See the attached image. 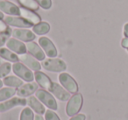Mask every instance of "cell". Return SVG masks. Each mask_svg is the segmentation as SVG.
Returning a JSON list of instances; mask_svg holds the SVG:
<instances>
[{
  "label": "cell",
  "instance_id": "obj_1",
  "mask_svg": "<svg viewBox=\"0 0 128 120\" xmlns=\"http://www.w3.org/2000/svg\"><path fill=\"white\" fill-rule=\"evenodd\" d=\"M42 66L46 70L53 72H63L67 68V65L65 64V62L59 58L44 59V61L42 62Z\"/></svg>",
  "mask_w": 128,
  "mask_h": 120
},
{
  "label": "cell",
  "instance_id": "obj_2",
  "mask_svg": "<svg viewBox=\"0 0 128 120\" xmlns=\"http://www.w3.org/2000/svg\"><path fill=\"white\" fill-rule=\"evenodd\" d=\"M82 104V96L81 94H76L70 99L67 105V114L68 116H75L81 109Z\"/></svg>",
  "mask_w": 128,
  "mask_h": 120
},
{
  "label": "cell",
  "instance_id": "obj_3",
  "mask_svg": "<svg viewBox=\"0 0 128 120\" xmlns=\"http://www.w3.org/2000/svg\"><path fill=\"white\" fill-rule=\"evenodd\" d=\"M12 70H13V72H14L16 75H18L20 78L23 79L24 81H34V73L31 72L29 69H27V67H26L24 65H22L21 63H16L13 65L12 66Z\"/></svg>",
  "mask_w": 128,
  "mask_h": 120
},
{
  "label": "cell",
  "instance_id": "obj_4",
  "mask_svg": "<svg viewBox=\"0 0 128 120\" xmlns=\"http://www.w3.org/2000/svg\"><path fill=\"white\" fill-rule=\"evenodd\" d=\"M36 97L39 100H40L45 105L48 106L49 109H54V110L57 109V102L55 101V99L46 90H37L36 91Z\"/></svg>",
  "mask_w": 128,
  "mask_h": 120
},
{
  "label": "cell",
  "instance_id": "obj_5",
  "mask_svg": "<svg viewBox=\"0 0 128 120\" xmlns=\"http://www.w3.org/2000/svg\"><path fill=\"white\" fill-rule=\"evenodd\" d=\"M59 81L70 93H76L78 90V85L70 74L60 73L59 75Z\"/></svg>",
  "mask_w": 128,
  "mask_h": 120
},
{
  "label": "cell",
  "instance_id": "obj_6",
  "mask_svg": "<svg viewBox=\"0 0 128 120\" xmlns=\"http://www.w3.org/2000/svg\"><path fill=\"white\" fill-rule=\"evenodd\" d=\"M39 43L49 57H55L57 56V50L50 39L46 37H41L39 39Z\"/></svg>",
  "mask_w": 128,
  "mask_h": 120
},
{
  "label": "cell",
  "instance_id": "obj_7",
  "mask_svg": "<svg viewBox=\"0 0 128 120\" xmlns=\"http://www.w3.org/2000/svg\"><path fill=\"white\" fill-rule=\"evenodd\" d=\"M27 103V101L24 98H13L11 100L7 101L6 102H3V103H0V112H4V111H7L9 109H12L17 106H24Z\"/></svg>",
  "mask_w": 128,
  "mask_h": 120
},
{
  "label": "cell",
  "instance_id": "obj_8",
  "mask_svg": "<svg viewBox=\"0 0 128 120\" xmlns=\"http://www.w3.org/2000/svg\"><path fill=\"white\" fill-rule=\"evenodd\" d=\"M18 58L21 60L22 63L25 64L27 67H29L32 70L38 72L40 69V64L31 55H28V54H26V53L21 54V55H20Z\"/></svg>",
  "mask_w": 128,
  "mask_h": 120
},
{
  "label": "cell",
  "instance_id": "obj_9",
  "mask_svg": "<svg viewBox=\"0 0 128 120\" xmlns=\"http://www.w3.org/2000/svg\"><path fill=\"white\" fill-rule=\"evenodd\" d=\"M0 11L10 15H20V8L9 1H0Z\"/></svg>",
  "mask_w": 128,
  "mask_h": 120
},
{
  "label": "cell",
  "instance_id": "obj_10",
  "mask_svg": "<svg viewBox=\"0 0 128 120\" xmlns=\"http://www.w3.org/2000/svg\"><path fill=\"white\" fill-rule=\"evenodd\" d=\"M4 22L6 25L9 26H14V27H26V28H29V27H32V24L26 20L25 19L18 18V17H6L4 18Z\"/></svg>",
  "mask_w": 128,
  "mask_h": 120
},
{
  "label": "cell",
  "instance_id": "obj_11",
  "mask_svg": "<svg viewBox=\"0 0 128 120\" xmlns=\"http://www.w3.org/2000/svg\"><path fill=\"white\" fill-rule=\"evenodd\" d=\"M12 34L13 35V37L25 42H31L36 37L35 34L32 31L27 30V29H14Z\"/></svg>",
  "mask_w": 128,
  "mask_h": 120
},
{
  "label": "cell",
  "instance_id": "obj_12",
  "mask_svg": "<svg viewBox=\"0 0 128 120\" xmlns=\"http://www.w3.org/2000/svg\"><path fill=\"white\" fill-rule=\"evenodd\" d=\"M6 46L11 50L20 54V55L25 54L26 52V46L23 43L14 39V38H11V39L8 40L7 43H6Z\"/></svg>",
  "mask_w": 128,
  "mask_h": 120
},
{
  "label": "cell",
  "instance_id": "obj_13",
  "mask_svg": "<svg viewBox=\"0 0 128 120\" xmlns=\"http://www.w3.org/2000/svg\"><path fill=\"white\" fill-rule=\"evenodd\" d=\"M20 16H22L26 20L30 22L31 24H39L40 22V17L37 14V13H34L31 10L26 9V8H20Z\"/></svg>",
  "mask_w": 128,
  "mask_h": 120
},
{
  "label": "cell",
  "instance_id": "obj_14",
  "mask_svg": "<svg viewBox=\"0 0 128 120\" xmlns=\"http://www.w3.org/2000/svg\"><path fill=\"white\" fill-rule=\"evenodd\" d=\"M50 91L60 101H68L70 97V95L68 92H67L66 90H64L62 87L57 83L52 82V87Z\"/></svg>",
  "mask_w": 128,
  "mask_h": 120
},
{
  "label": "cell",
  "instance_id": "obj_15",
  "mask_svg": "<svg viewBox=\"0 0 128 120\" xmlns=\"http://www.w3.org/2000/svg\"><path fill=\"white\" fill-rule=\"evenodd\" d=\"M26 50L38 60H44L45 59L44 52L37 43H34V42H28L26 44Z\"/></svg>",
  "mask_w": 128,
  "mask_h": 120
},
{
  "label": "cell",
  "instance_id": "obj_16",
  "mask_svg": "<svg viewBox=\"0 0 128 120\" xmlns=\"http://www.w3.org/2000/svg\"><path fill=\"white\" fill-rule=\"evenodd\" d=\"M36 90H38V85L36 83H27L18 88L17 90V95L20 97H26L34 94Z\"/></svg>",
  "mask_w": 128,
  "mask_h": 120
},
{
  "label": "cell",
  "instance_id": "obj_17",
  "mask_svg": "<svg viewBox=\"0 0 128 120\" xmlns=\"http://www.w3.org/2000/svg\"><path fill=\"white\" fill-rule=\"evenodd\" d=\"M34 77H35V79H36V81H37V83L39 85H40V87H42L43 88L50 91L51 87H52V81H50V79L46 74L38 71V72H36L35 74H34Z\"/></svg>",
  "mask_w": 128,
  "mask_h": 120
},
{
  "label": "cell",
  "instance_id": "obj_18",
  "mask_svg": "<svg viewBox=\"0 0 128 120\" xmlns=\"http://www.w3.org/2000/svg\"><path fill=\"white\" fill-rule=\"evenodd\" d=\"M26 101H27V104H28V105L30 106V107L32 108L34 111H36V112L39 113V114L42 115L43 113L46 111L45 110L44 106H43L42 104H41L34 96L29 97Z\"/></svg>",
  "mask_w": 128,
  "mask_h": 120
},
{
  "label": "cell",
  "instance_id": "obj_19",
  "mask_svg": "<svg viewBox=\"0 0 128 120\" xmlns=\"http://www.w3.org/2000/svg\"><path fill=\"white\" fill-rule=\"evenodd\" d=\"M0 57L10 62H18V60L20 59L16 54H14L11 50H7L6 48L0 49Z\"/></svg>",
  "mask_w": 128,
  "mask_h": 120
},
{
  "label": "cell",
  "instance_id": "obj_20",
  "mask_svg": "<svg viewBox=\"0 0 128 120\" xmlns=\"http://www.w3.org/2000/svg\"><path fill=\"white\" fill-rule=\"evenodd\" d=\"M4 84L6 86H9L12 88H20L23 85V81L20 79L14 76H9V77H6L4 79Z\"/></svg>",
  "mask_w": 128,
  "mask_h": 120
},
{
  "label": "cell",
  "instance_id": "obj_21",
  "mask_svg": "<svg viewBox=\"0 0 128 120\" xmlns=\"http://www.w3.org/2000/svg\"><path fill=\"white\" fill-rule=\"evenodd\" d=\"M32 30L35 34H39V35H42V34L49 32L50 25L46 22H40L39 24H37L32 27Z\"/></svg>",
  "mask_w": 128,
  "mask_h": 120
},
{
  "label": "cell",
  "instance_id": "obj_22",
  "mask_svg": "<svg viewBox=\"0 0 128 120\" xmlns=\"http://www.w3.org/2000/svg\"><path fill=\"white\" fill-rule=\"evenodd\" d=\"M16 93H17L16 90H15L13 88H2V89L0 90V102L13 96Z\"/></svg>",
  "mask_w": 128,
  "mask_h": 120
},
{
  "label": "cell",
  "instance_id": "obj_23",
  "mask_svg": "<svg viewBox=\"0 0 128 120\" xmlns=\"http://www.w3.org/2000/svg\"><path fill=\"white\" fill-rule=\"evenodd\" d=\"M18 1L22 6L26 9L34 10V11L39 9V5L35 0H18Z\"/></svg>",
  "mask_w": 128,
  "mask_h": 120
},
{
  "label": "cell",
  "instance_id": "obj_24",
  "mask_svg": "<svg viewBox=\"0 0 128 120\" xmlns=\"http://www.w3.org/2000/svg\"><path fill=\"white\" fill-rule=\"evenodd\" d=\"M12 34V31L10 27H7V29L4 31H3L0 34V48L3 46L4 44H6V41L8 40V38L10 37V35Z\"/></svg>",
  "mask_w": 128,
  "mask_h": 120
},
{
  "label": "cell",
  "instance_id": "obj_25",
  "mask_svg": "<svg viewBox=\"0 0 128 120\" xmlns=\"http://www.w3.org/2000/svg\"><path fill=\"white\" fill-rule=\"evenodd\" d=\"M12 69V65L10 63H4L0 65V78H4L10 73Z\"/></svg>",
  "mask_w": 128,
  "mask_h": 120
},
{
  "label": "cell",
  "instance_id": "obj_26",
  "mask_svg": "<svg viewBox=\"0 0 128 120\" xmlns=\"http://www.w3.org/2000/svg\"><path fill=\"white\" fill-rule=\"evenodd\" d=\"M20 120H34V113L29 108H25L20 115Z\"/></svg>",
  "mask_w": 128,
  "mask_h": 120
},
{
  "label": "cell",
  "instance_id": "obj_27",
  "mask_svg": "<svg viewBox=\"0 0 128 120\" xmlns=\"http://www.w3.org/2000/svg\"><path fill=\"white\" fill-rule=\"evenodd\" d=\"M36 2L38 3L40 6L43 8L45 10L50 9L52 6V1L51 0H35Z\"/></svg>",
  "mask_w": 128,
  "mask_h": 120
},
{
  "label": "cell",
  "instance_id": "obj_28",
  "mask_svg": "<svg viewBox=\"0 0 128 120\" xmlns=\"http://www.w3.org/2000/svg\"><path fill=\"white\" fill-rule=\"evenodd\" d=\"M46 120H60L54 111L48 110L46 112Z\"/></svg>",
  "mask_w": 128,
  "mask_h": 120
},
{
  "label": "cell",
  "instance_id": "obj_29",
  "mask_svg": "<svg viewBox=\"0 0 128 120\" xmlns=\"http://www.w3.org/2000/svg\"><path fill=\"white\" fill-rule=\"evenodd\" d=\"M70 120H85V116L82 114H79V115H77V116L72 117Z\"/></svg>",
  "mask_w": 128,
  "mask_h": 120
},
{
  "label": "cell",
  "instance_id": "obj_30",
  "mask_svg": "<svg viewBox=\"0 0 128 120\" xmlns=\"http://www.w3.org/2000/svg\"><path fill=\"white\" fill-rule=\"evenodd\" d=\"M121 45H122L124 48L127 49V50H128V38L127 37L124 38V39L122 40V42H121Z\"/></svg>",
  "mask_w": 128,
  "mask_h": 120
},
{
  "label": "cell",
  "instance_id": "obj_31",
  "mask_svg": "<svg viewBox=\"0 0 128 120\" xmlns=\"http://www.w3.org/2000/svg\"><path fill=\"white\" fill-rule=\"evenodd\" d=\"M7 27H8L6 26V22L1 21V20H0V31H1V32H3V31L6 30V29H7Z\"/></svg>",
  "mask_w": 128,
  "mask_h": 120
},
{
  "label": "cell",
  "instance_id": "obj_32",
  "mask_svg": "<svg viewBox=\"0 0 128 120\" xmlns=\"http://www.w3.org/2000/svg\"><path fill=\"white\" fill-rule=\"evenodd\" d=\"M124 34L126 37L128 38V23H126L124 25Z\"/></svg>",
  "mask_w": 128,
  "mask_h": 120
},
{
  "label": "cell",
  "instance_id": "obj_33",
  "mask_svg": "<svg viewBox=\"0 0 128 120\" xmlns=\"http://www.w3.org/2000/svg\"><path fill=\"white\" fill-rule=\"evenodd\" d=\"M35 120H44V118H43L40 115H36V116H35Z\"/></svg>",
  "mask_w": 128,
  "mask_h": 120
},
{
  "label": "cell",
  "instance_id": "obj_34",
  "mask_svg": "<svg viewBox=\"0 0 128 120\" xmlns=\"http://www.w3.org/2000/svg\"><path fill=\"white\" fill-rule=\"evenodd\" d=\"M4 19V14L1 11H0V20H3Z\"/></svg>",
  "mask_w": 128,
  "mask_h": 120
},
{
  "label": "cell",
  "instance_id": "obj_35",
  "mask_svg": "<svg viewBox=\"0 0 128 120\" xmlns=\"http://www.w3.org/2000/svg\"><path fill=\"white\" fill-rule=\"evenodd\" d=\"M2 86H3V82L1 81H0V88H2Z\"/></svg>",
  "mask_w": 128,
  "mask_h": 120
},
{
  "label": "cell",
  "instance_id": "obj_36",
  "mask_svg": "<svg viewBox=\"0 0 128 120\" xmlns=\"http://www.w3.org/2000/svg\"><path fill=\"white\" fill-rule=\"evenodd\" d=\"M1 64H2V59L0 58V65H1Z\"/></svg>",
  "mask_w": 128,
  "mask_h": 120
}]
</instances>
